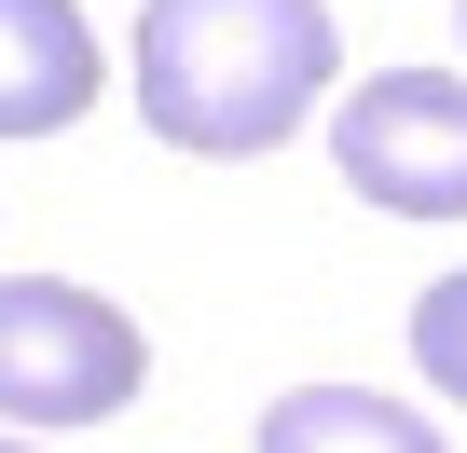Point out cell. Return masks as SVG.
I'll list each match as a JSON object with an SVG mask.
<instances>
[{"mask_svg": "<svg viewBox=\"0 0 467 453\" xmlns=\"http://www.w3.org/2000/svg\"><path fill=\"white\" fill-rule=\"evenodd\" d=\"M151 385V344L110 289H69V275H0V426H110L124 398Z\"/></svg>", "mask_w": 467, "mask_h": 453, "instance_id": "cell-2", "label": "cell"}, {"mask_svg": "<svg viewBox=\"0 0 467 453\" xmlns=\"http://www.w3.org/2000/svg\"><path fill=\"white\" fill-rule=\"evenodd\" d=\"M330 165L385 220H467V69H371L330 110Z\"/></svg>", "mask_w": 467, "mask_h": 453, "instance_id": "cell-3", "label": "cell"}, {"mask_svg": "<svg viewBox=\"0 0 467 453\" xmlns=\"http://www.w3.org/2000/svg\"><path fill=\"white\" fill-rule=\"evenodd\" d=\"M248 453H440V426L412 398H371V385H289V398H262Z\"/></svg>", "mask_w": 467, "mask_h": 453, "instance_id": "cell-5", "label": "cell"}, {"mask_svg": "<svg viewBox=\"0 0 467 453\" xmlns=\"http://www.w3.org/2000/svg\"><path fill=\"white\" fill-rule=\"evenodd\" d=\"M0 453H42V439H0Z\"/></svg>", "mask_w": 467, "mask_h": 453, "instance_id": "cell-7", "label": "cell"}, {"mask_svg": "<svg viewBox=\"0 0 467 453\" xmlns=\"http://www.w3.org/2000/svg\"><path fill=\"white\" fill-rule=\"evenodd\" d=\"M453 28H467V0H453Z\"/></svg>", "mask_w": 467, "mask_h": 453, "instance_id": "cell-8", "label": "cell"}, {"mask_svg": "<svg viewBox=\"0 0 467 453\" xmlns=\"http://www.w3.org/2000/svg\"><path fill=\"white\" fill-rule=\"evenodd\" d=\"M330 69H344L330 0H138V124L192 165L303 138Z\"/></svg>", "mask_w": 467, "mask_h": 453, "instance_id": "cell-1", "label": "cell"}, {"mask_svg": "<svg viewBox=\"0 0 467 453\" xmlns=\"http://www.w3.org/2000/svg\"><path fill=\"white\" fill-rule=\"evenodd\" d=\"M97 28L83 0H0V138H56L97 110Z\"/></svg>", "mask_w": 467, "mask_h": 453, "instance_id": "cell-4", "label": "cell"}, {"mask_svg": "<svg viewBox=\"0 0 467 453\" xmlns=\"http://www.w3.org/2000/svg\"><path fill=\"white\" fill-rule=\"evenodd\" d=\"M412 371L467 412V262H453V275H426V303H412Z\"/></svg>", "mask_w": 467, "mask_h": 453, "instance_id": "cell-6", "label": "cell"}]
</instances>
